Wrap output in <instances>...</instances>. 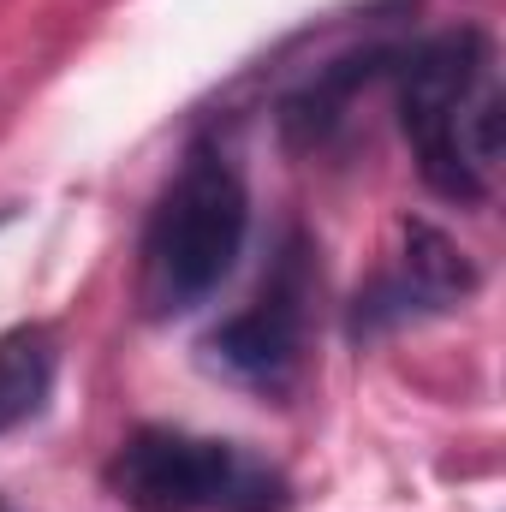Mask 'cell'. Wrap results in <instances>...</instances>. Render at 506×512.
Wrapping results in <instances>:
<instances>
[{"instance_id": "1", "label": "cell", "mask_w": 506, "mask_h": 512, "mask_svg": "<svg viewBox=\"0 0 506 512\" xmlns=\"http://www.w3.org/2000/svg\"><path fill=\"white\" fill-rule=\"evenodd\" d=\"M399 131L423 185L447 203H489L506 143V90L495 66V42L471 24L399 42L393 54Z\"/></svg>"}, {"instance_id": "6", "label": "cell", "mask_w": 506, "mask_h": 512, "mask_svg": "<svg viewBox=\"0 0 506 512\" xmlns=\"http://www.w3.org/2000/svg\"><path fill=\"white\" fill-rule=\"evenodd\" d=\"M60 352L48 328H6L0 334V435L36 423L54 399Z\"/></svg>"}, {"instance_id": "2", "label": "cell", "mask_w": 506, "mask_h": 512, "mask_svg": "<svg viewBox=\"0 0 506 512\" xmlns=\"http://www.w3.org/2000/svg\"><path fill=\"white\" fill-rule=\"evenodd\" d=\"M251 239V185L221 137H197L155 197L137 245V298L155 322L203 310Z\"/></svg>"}, {"instance_id": "4", "label": "cell", "mask_w": 506, "mask_h": 512, "mask_svg": "<svg viewBox=\"0 0 506 512\" xmlns=\"http://www.w3.org/2000/svg\"><path fill=\"white\" fill-rule=\"evenodd\" d=\"M310 316H316L310 239L286 233L274 262H268V274H262V286H256V298L245 310H233L221 328L203 334V358L227 382L280 399L286 387L298 382L304 358H310Z\"/></svg>"}, {"instance_id": "5", "label": "cell", "mask_w": 506, "mask_h": 512, "mask_svg": "<svg viewBox=\"0 0 506 512\" xmlns=\"http://www.w3.org/2000/svg\"><path fill=\"white\" fill-rule=\"evenodd\" d=\"M471 292H477V262L459 251L441 227L405 221V227H399V256H393V268L381 274L370 292H358L352 334H358V340H376V334L399 328V322L441 316V310L465 304Z\"/></svg>"}, {"instance_id": "3", "label": "cell", "mask_w": 506, "mask_h": 512, "mask_svg": "<svg viewBox=\"0 0 506 512\" xmlns=\"http://www.w3.org/2000/svg\"><path fill=\"white\" fill-rule=\"evenodd\" d=\"M108 495L131 512H286L292 489L239 441L191 429H131L102 465Z\"/></svg>"}, {"instance_id": "7", "label": "cell", "mask_w": 506, "mask_h": 512, "mask_svg": "<svg viewBox=\"0 0 506 512\" xmlns=\"http://www.w3.org/2000/svg\"><path fill=\"white\" fill-rule=\"evenodd\" d=\"M0 221H6V209H0Z\"/></svg>"}]
</instances>
